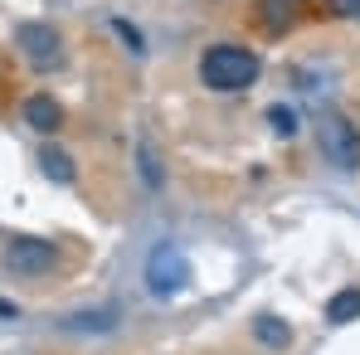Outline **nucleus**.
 <instances>
[{"label":"nucleus","instance_id":"1a4fd4ad","mask_svg":"<svg viewBox=\"0 0 360 355\" xmlns=\"http://www.w3.org/2000/svg\"><path fill=\"white\" fill-rule=\"evenodd\" d=\"M326 321L331 326H351L360 321V288H341V292L326 302Z\"/></svg>","mask_w":360,"mask_h":355},{"label":"nucleus","instance_id":"ddd939ff","mask_svg":"<svg viewBox=\"0 0 360 355\" xmlns=\"http://www.w3.org/2000/svg\"><path fill=\"white\" fill-rule=\"evenodd\" d=\"M283 5H288V0H263V5H258V10H263V25H268V30H283V25H288Z\"/></svg>","mask_w":360,"mask_h":355},{"label":"nucleus","instance_id":"f03ea898","mask_svg":"<svg viewBox=\"0 0 360 355\" xmlns=\"http://www.w3.org/2000/svg\"><path fill=\"white\" fill-rule=\"evenodd\" d=\"M185 283H190L185 253L176 243H156L151 258H146V288H151V297H176V292H185Z\"/></svg>","mask_w":360,"mask_h":355},{"label":"nucleus","instance_id":"2eb2a0df","mask_svg":"<svg viewBox=\"0 0 360 355\" xmlns=\"http://www.w3.org/2000/svg\"><path fill=\"white\" fill-rule=\"evenodd\" d=\"M331 15L351 20V15H360V0H331Z\"/></svg>","mask_w":360,"mask_h":355},{"label":"nucleus","instance_id":"f8f14e48","mask_svg":"<svg viewBox=\"0 0 360 355\" xmlns=\"http://www.w3.org/2000/svg\"><path fill=\"white\" fill-rule=\"evenodd\" d=\"M268 127H273L278 136H297V112H292L288 103H273V108H268Z\"/></svg>","mask_w":360,"mask_h":355},{"label":"nucleus","instance_id":"7ed1b4c3","mask_svg":"<svg viewBox=\"0 0 360 355\" xmlns=\"http://www.w3.org/2000/svg\"><path fill=\"white\" fill-rule=\"evenodd\" d=\"M321 151L336 171H360V127L341 112L321 117Z\"/></svg>","mask_w":360,"mask_h":355},{"label":"nucleus","instance_id":"39448f33","mask_svg":"<svg viewBox=\"0 0 360 355\" xmlns=\"http://www.w3.org/2000/svg\"><path fill=\"white\" fill-rule=\"evenodd\" d=\"M54 258H59V253H54V243H44V238L20 234V238L5 243V268H10V273H30V278H34V273H49Z\"/></svg>","mask_w":360,"mask_h":355},{"label":"nucleus","instance_id":"f257e3e1","mask_svg":"<svg viewBox=\"0 0 360 355\" xmlns=\"http://www.w3.org/2000/svg\"><path fill=\"white\" fill-rule=\"evenodd\" d=\"M258 73H263V59L243 44H210L200 54V83L210 93H243L258 83Z\"/></svg>","mask_w":360,"mask_h":355},{"label":"nucleus","instance_id":"20e7f679","mask_svg":"<svg viewBox=\"0 0 360 355\" xmlns=\"http://www.w3.org/2000/svg\"><path fill=\"white\" fill-rule=\"evenodd\" d=\"M15 44L25 49L30 68H39V73H49V68L63 63V44H59V34H54V25L25 20V25H15Z\"/></svg>","mask_w":360,"mask_h":355},{"label":"nucleus","instance_id":"0eeeda50","mask_svg":"<svg viewBox=\"0 0 360 355\" xmlns=\"http://www.w3.org/2000/svg\"><path fill=\"white\" fill-rule=\"evenodd\" d=\"M25 122H30L34 131H44V136H49V131H59L63 112H59V103H54L49 93H34V98L25 103Z\"/></svg>","mask_w":360,"mask_h":355},{"label":"nucleus","instance_id":"4468645a","mask_svg":"<svg viewBox=\"0 0 360 355\" xmlns=\"http://www.w3.org/2000/svg\"><path fill=\"white\" fill-rule=\"evenodd\" d=\"M112 30H117L122 39H127V49H131V54H141V34H136V30H131L127 20H112Z\"/></svg>","mask_w":360,"mask_h":355},{"label":"nucleus","instance_id":"6e6552de","mask_svg":"<svg viewBox=\"0 0 360 355\" xmlns=\"http://www.w3.org/2000/svg\"><path fill=\"white\" fill-rule=\"evenodd\" d=\"M39 171L54 180V185H73V176H78L73 156H68V151H59V146H44V151H39Z\"/></svg>","mask_w":360,"mask_h":355},{"label":"nucleus","instance_id":"9b49d317","mask_svg":"<svg viewBox=\"0 0 360 355\" xmlns=\"http://www.w3.org/2000/svg\"><path fill=\"white\" fill-rule=\"evenodd\" d=\"M136 161H141V180H146V185H151V190H161V156H156V146H151V141H146V136H141V141H136Z\"/></svg>","mask_w":360,"mask_h":355},{"label":"nucleus","instance_id":"9d476101","mask_svg":"<svg viewBox=\"0 0 360 355\" xmlns=\"http://www.w3.org/2000/svg\"><path fill=\"white\" fill-rule=\"evenodd\" d=\"M253 336H258L263 346H273V351H288V346H292V326L278 321V316H258V321H253Z\"/></svg>","mask_w":360,"mask_h":355},{"label":"nucleus","instance_id":"423d86ee","mask_svg":"<svg viewBox=\"0 0 360 355\" xmlns=\"http://www.w3.org/2000/svg\"><path fill=\"white\" fill-rule=\"evenodd\" d=\"M117 326V311L112 306H98V311H68L59 321V331H98V336H108Z\"/></svg>","mask_w":360,"mask_h":355}]
</instances>
